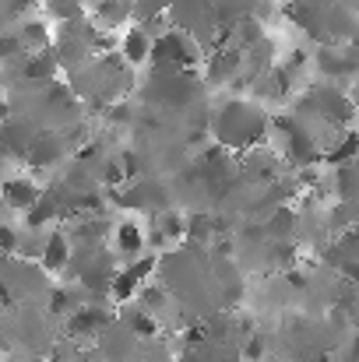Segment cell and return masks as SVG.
I'll use <instances>...</instances> for the list:
<instances>
[{"label": "cell", "mask_w": 359, "mask_h": 362, "mask_svg": "<svg viewBox=\"0 0 359 362\" xmlns=\"http://www.w3.org/2000/svg\"><path fill=\"white\" fill-rule=\"evenodd\" d=\"M212 137L219 148L226 151H250L253 144H261L268 137V117L257 103H246V99H229L215 110L212 117Z\"/></svg>", "instance_id": "obj_1"}, {"label": "cell", "mask_w": 359, "mask_h": 362, "mask_svg": "<svg viewBox=\"0 0 359 362\" xmlns=\"http://www.w3.org/2000/svg\"><path fill=\"white\" fill-rule=\"evenodd\" d=\"M201 95V78L194 71H176V74H162L152 71L144 81V103L159 106V110H183L194 106Z\"/></svg>", "instance_id": "obj_2"}, {"label": "cell", "mask_w": 359, "mask_h": 362, "mask_svg": "<svg viewBox=\"0 0 359 362\" xmlns=\"http://www.w3.org/2000/svg\"><path fill=\"white\" fill-rule=\"evenodd\" d=\"M152 71L162 74H176V71H194L198 64V42L176 28H166L152 39V57H148Z\"/></svg>", "instance_id": "obj_3"}, {"label": "cell", "mask_w": 359, "mask_h": 362, "mask_svg": "<svg viewBox=\"0 0 359 362\" xmlns=\"http://www.w3.org/2000/svg\"><path fill=\"white\" fill-rule=\"evenodd\" d=\"M300 110L310 113L314 120L335 123V127H346V123L353 120V103H349V95H346L342 88H335V85H321V88L307 92V95L300 99Z\"/></svg>", "instance_id": "obj_4"}, {"label": "cell", "mask_w": 359, "mask_h": 362, "mask_svg": "<svg viewBox=\"0 0 359 362\" xmlns=\"http://www.w3.org/2000/svg\"><path fill=\"white\" fill-rule=\"evenodd\" d=\"M120 208H134V211H152V215H162V211H169V190H166V183L162 180H155V176H137V180H130L127 183V190L117 194Z\"/></svg>", "instance_id": "obj_5"}, {"label": "cell", "mask_w": 359, "mask_h": 362, "mask_svg": "<svg viewBox=\"0 0 359 362\" xmlns=\"http://www.w3.org/2000/svg\"><path fill=\"white\" fill-rule=\"evenodd\" d=\"M67 151H71L67 134H60V130H39V137L32 141V148L25 155V165H32V169H53L57 162L67 158Z\"/></svg>", "instance_id": "obj_6"}, {"label": "cell", "mask_w": 359, "mask_h": 362, "mask_svg": "<svg viewBox=\"0 0 359 362\" xmlns=\"http://www.w3.org/2000/svg\"><path fill=\"white\" fill-rule=\"evenodd\" d=\"M239 78H243V53L233 46H215L205 64V81L215 88H226V85H237Z\"/></svg>", "instance_id": "obj_7"}, {"label": "cell", "mask_w": 359, "mask_h": 362, "mask_svg": "<svg viewBox=\"0 0 359 362\" xmlns=\"http://www.w3.org/2000/svg\"><path fill=\"white\" fill-rule=\"evenodd\" d=\"M113 324V313L106 310V306H99V303H81L71 317H67V334L71 338H99L106 327Z\"/></svg>", "instance_id": "obj_8"}, {"label": "cell", "mask_w": 359, "mask_h": 362, "mask_svg": "<svg viewBox=\"0 0 359 362\" xmlns=\"http://www.w3.org/2000/svg\"><path fill=\"white\" fill-rule=\"evenodd\" d=\"M155 271V257H141V260H130L127 267H120L117 278H113V288H110V296L117 299V303H130L141 288H144V278Z\"/></svg>", "instance_id": "obj_9"}, {"label": "cell", "mask_w": 359, "mask_h": 362, "mask_svg": "<svg viewBox=\"0 0 359 362\" xmlns=\"http://www.w3.org/2000/svg\"><path fill=\"white\" fill-rule=\"evenodd\" d=\"M35 137H39V127H35V120H28V117H7V120L0 123V148H4V155L25 158Z\"/></svg>", "instance_id": "obj_10"}, {"label": "cell", "mask_w": 359, "mask_h": 362, "mask_svg": "<svg viewBox=\"0 0 359 362\" xmlns=\"http://www.w3.org/2000/svg\"><path fill=\"white\" fill-rule=\"evenodd\" d=\"M39 197H42V187H39L32 176H11V180L0 183V201H4L11 211H25V215H28Z\"/></svg>", "instance_id": "obj_11"}, {"label": "cell", "mask_w": 359, "mask_h": 362, "mask_svg": "<svg viewBox=\"0 0 359 362\" xmlns=\"http://www.w3.org/2000/svg\"><path fill=\"white\" fill-rule=\"evenodd\" d=\"M71 253H74V246H71V240H67V233H64V229H53V233L42 240V250H39V267H42V271H50V274L67 271Z\"/></svg>", "instance_id": "obj_12"}, {"label": "cell", "mask_w": 359, "mask_h": 362, "mask_svg": "<svg viewBox=\"0 0 359 362\" xmlns=\"http://www.w3.org/2000/svg\"><path fill=\"white\" fill-rule=\"evenodd\" d=\"M92 11H96L92 14V25L99 32H113V28L127 25L134 18V0H99Z\"/></svg>", "instance_id": "obj_13"}, {"label": "cell", "mask_w": 359, "mask_h": 362, "mask_svg": "<svg viewBox=\"0 0 359 362\" xmlns=\"http://www.w3.org/2000/svg\"><path fill=\"white\" fill-rule=\"evenodd\" d=\"M152 39H155V35H148L141 25H130V28L123 32V42H120V57H123V64H127V67H141V64H148V57H152Z\"/></svg>", "instance_id": "obj_14"}, {"label": "cell", "mask_w": 359, "mask_h": 362, "mask_svg": "<svg viewBox=\"0 0 359 362\" xmlns=\"http://www.w3.org/2000/svg\"><path fill=\"white\" fill-rule=\"evenodd\" d=\"M57 74H60V60H57L53 46H50V49H42V53H28V57H25V64H21V78H25V81L53 85V81H57Z\"/></svg>", "instance_id": "obj_15"}, {"label": "cell", "mask_w": 359, "mask_h": 362, "mask_svg": "<svg viewBox=\"0 0 359 362\" xmlns=\"http://www.w3.org/2000/svg\"><path fill=\"white\" fill-rule=\"evenodd\" d=\"M99 341H103V352H106V359H113V362H123L130 352H134V334L123 327V324H110L103 334H99Z\"/></svg>", "instance_id": "obj_16"}, {"label": "cell", "mask_w": 359, "mask_h": 362, "mask_svg": "<svg viewBox=\"0 0 359 362\" xmlns=\"http://www.w3.org/2000/svg\"><path fill=\"white\" fill-rule=\"evenodd\" d=\"M144 243H148V236H144V229L137 226V222H120L117 229H113V246H117L120 257H141V250H144Z\"/></svg>", "instance_id": "obj_17"}, {"label": "cell", "mask_w": 359, "mask_h": 362, "mask_svg": "<svg viewBox=\"0 0 359 362\" xmlns=\"http://www.w3.org/2000/svg\"><path fill=\"white\" fill-rule=\"evenodd\" d=\"M335 197L346 204H359V158L335 169Z\"/></svg>", "instance_id": "obj_18"}, {"label": "cell", "mask_w": 359, "mask_h": 362, "mask_svg": "<svg viewBox=\"0 0 359 362\" xmlns=\"http://www.w3.org/2000/svg\"><path fill=\"white\" fill-rule=\"evenodd\" d=\"M18 39H21L25 57H28V53H42V49H50V46H53L46 21H25V25L18 28Z\"/></svg>", "instance_id": "obj_19"}, {"label": "cell", "mask_w": 359, "mask_h": 362, "mask_svg": "<svg viewBox=\"0 0 359 362\" xmlns=\"http://www.w3.org/2000/svg\"><path fill=\"white\" fill-rule=\"evenodd\" d=\"M324 158H328L331 165L356 162V158H359V134H353V130H349V134H342V137H338V141H335V144L324 151Z\"/></svg>", "instance_id": "obj_20"}, {"label": "cell", "mask_w": 359, "mask_h": 362, "mask_svg": "<svg viewBox=\"0 0 359 362\" xmlns=\"http://www.w3.org/2000/svg\"><path fill=\"white\" fill-rule=\"evenodd\" d=\"M123 327H127L134 338H152V334H155V320H152V313L141 310V306H130V310L123 313Z\"/></svg>", "instance_id": "obj_21"}, {"label": "cell", "mask_w": 359, "mask_h": 362, "mask_svg": "<svg viewBox=\"0 0 359 362\" xmlns=\"http://www.w3.org/2000/svg\"><path fill=\"white\" fill-rule=\"evenodd\" d=\"M46 11H50L53 21L67 25V21L85 18V0H46Z\"/></svg>", "instance_id": "obj_22"}, {"label": "cell", "mask_w": 359, "mask_h": 362, "mask_svg": "<svg viewBox=\"0 0 359 362\" xmlns=\"http://www.w3.org/2000/svg\"><path fill=\"white\" fill-rule=\"evenodd\" d=\"M18 57H25L18 32H0V60H4V64H11V60H18Z\"/></svg>", "instance_id": "obj_23"}, {"label": "cell", "mask_w": 359, "mask_h": 362, "mask_svg": "<svg viewBox=\"0 0 359 362\" xmlns=\"http://www.w3.org/2000/svg\"><path fill=\"white\" fill-rule=\"evenodd\" d=\"M14 250H18V233H14L11 226H4V222H0V253H7V257H11Z\"/></svg>", "instance_id": "obj_24"}, {"label": "cell", "mask_w": 359, "mask_h": 362, "mask_svg": "<svg viewBox=\"0 0 359 362\" xmlns=\"http://www.w3.org/2000/svg\"><path fill=\"white\" fill-rule=\"evenodd\" d=\"M127 117H130V106H127V103H110V106H106V120L110 123H127Z\"/></svg>", "instance_id": "obj_25"}, {"label": "cell", "mask_w": 359, "mask_h": 362, "mask_svg": "<svg viewBox=\"0 0 359 362\" xmlns=\"http://www.w3.org/2000/svg\"><path fill=\"white\" fill-rule=\"evenodd\" d=\"M261 352H264V349H261V341H257V338H253V341H246V349H243V356H246V359H257Z\"/></svg>", "instance_id": "obj_26"}, {"label": "cell", "mask_w": 359, "mask_h": 362, "mask_svg": "<svg viewBox=\"0 0 359 362\" xmlns=\"http://www.w3.org/2000/svg\"><path fill=\"white\" fill-rule=\"evenodd\" d=\"M11 117V110H7V95H4V88H0V123Z\"/></svg>", "instance_id": "obj_27"}, {"label": "cell", "mask_w": 359, "mask_h": 362, "mask_svg": "<svg viewBox=\"0 0 359 362\" xmlns=\"http://www.w3.org/2000/svg\"><path fill=\"white\" fill-rule=\"evenodd\" d=\"M0 362H18V359H7V356H4V359H0Z\"/></svg>", "instance_id": "obj_28"}, {"label": "cell", "mask_w": 359, "mask_h": 362, "mask_svg": "<svg viewBox=\"0 0 359 362\" xmlns=\"http://www.w3.org/2000/svg\"><path fill=\"white\" fill-rule=\"evenodd\" d=\"M0 359H4V341H0Z\"/></svg>", "instance_id": "obj_29"}]
</instances>
